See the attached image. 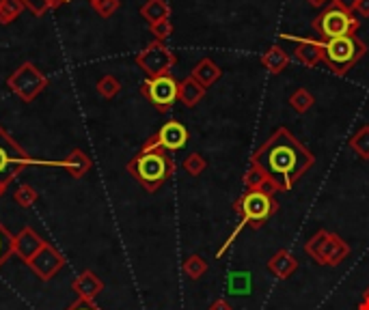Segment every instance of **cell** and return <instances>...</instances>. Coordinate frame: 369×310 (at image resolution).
Instances as JSON below:
<instances>
[{"label":"cell","instance_id":"6da1fadb","mask_svg":"<svg viewBox=\"0 0 369 310\" xmlns=\"http://www.w3.org/2000/svg\"><path fill=\"white\" fill-rule=\"evenodd\" d=\"M250 164L268 173L281 192H289L315 164V155L287 127H276L253 153Z\"/></svg>","mask_w":369,"mask_h":310},{"label":"cell","instance_id":"7a4b0ae2","mask_svg":"<svg viewBox=\"0 0 369 310\" xmlns=\"http://www.w3.org/2000/svg\"><path fill=\"white\" fill-rule=\"evenodd\" d=\"M128 173L141 183L147 192L153 194L173 177L175 162L169 155V151H165L158 145L156 134H153L141 147V151L128 162Z\"/></svg>","mask_w":369,"mask_h":310},{"label":"cell","instance_id":"3957f363","mask_svg":"<svg viewBox=\"0 0 369 310\" xmlns=\"http://www.w3.org/2000/svg\"><path fill=\"white\" fill-rule=\"evenodd\" d=\"M322 43H324V63L335 76H345L365 54V43L356 35L335 37Z\"/></svg>","mask_w":369,"mask_h":310},{"label":"cell","instance_id":"277c9868","mask_svg":"<svg viewBox=\"0 0 369 310\" xmlns=\"http://www.w3.org/2000/svg\"><path fill=\"white\" fill-rule=\"evenodd\" d=\"M234 211L240 216V224L257 231L279 211V203L274 201L272 194L257 192V189H244L242 196L234 203Z\"/></svg>","mask_w":369,"mask_h":310},{"label":"cell","instance_id":"5b68a950","mask_svg":"<svg viewBox=\"0 0 369 310\" xmlns=\"http://www.w3.org/2000/svg\"><path fill=\"white\" fill-rule=\"evenodd\" d=\"M305 252L315 261L317 265L337 268L350 256V246L337 233L322 228L305 244Z\"/></svg>","mask_w":369,"mask_h":310},{"label":"cell","instance_id":"8992f818","mask_svg":"<svg viewBox=\"0 0 369 310\" xmlns=\"http://www.w3.org/2000/svg\"><path fill=\"white\" fill-rule=\"evenodd\" d=\"M359 26H361L359 17H354V13L343 11L337 5L326 7L311 22V29L315 31L319 41H329V39L345 37V35H356Z\"/></svg>","mask_w":369,"mask_h":310},{"label":"cell","instance_id":"52a82bcc","mask_svg":"<svg viewBox=\"0 0 369 310\" xmlns=\"http://www.w3.org/2000/svg\"><path fill=\"white\" fill-rule=\"evenodd\" d=\"M7 86L22 102L33 104V100H37L39 93L48 86V78H45L33 63H22L7 78Z\"/></svg>","mask_w":369,"mask_h":310},{"label":"cell","instance_id":"ba28073f","mask_svg":"<svg viewBox=\"0 0 369 310\" xmlns=\"http://www.w3.org/2000/svg\"><path fill=\"white\" fill-rule=\"evenodd\" d=\"M175 63H177V56L169 50L163 41H156V39L136 54V65L145 71L147 78L169 76L171 69L175 67Z\"/></svg>","mask_w":369,"mask_h":310},{"label":"cell","instance_id":"9c48e42d","mask_svg":"<svg viewBox=\"0 0 369 310\" xmlns=\"http://www.w3.org/2000/svg\"><path fill=\"white\" fill-rule=\"evenodd\" d=\"M35 164L29 153L22 149L17 142L0 125V177L13 181L27 171V166Z\"/></svg>","mask_w":369,"mask_h":310},{"label":"cell","instance_id":"30bf717a","mask_svg":"<svg viewBox=\"0 0 369 310\" xmlns=\"http://www.w3.org/2000/svg\"><path fill=\"white\" fill-rule=\"evenodd\" d=\"M141 93L158 112H169L177 102V80L171 74L160 78H147L141 84Z\"/></svg>","mask_w":369,"mask_h":310},{"label":"cell","instance_id":"8fae6325","mask_svg":"<svg viewBox=\"0 0 369 310\" xmlns=\"http://www.w3.org/2000/svg\"><path fill=\"white\" fill-rule=\"evenodd\" d=\"M27 265L33 270V274H35L39 280L48 282V280H52V278L65 268V256H63L52 244H45V246L29 261Z\"/></svg>","mask_w":369,"mask_h":310},{"label":"cell","instance_id":"7c38bea8","mask_svg":"<svg viewBox=\"0 0 369 310\" xmlns=\"http://www.w3.org/2000/svg\"><path fill=\"white\" fill-rule=\"evenodd\" d=\"M281 39L294 41L296 43V50H294V59L305 65V67H317L319 63H324V43L319 39H298L292 35H281Z\"/></svg>","mask_w":369,"mask_h":310},{"label":"cell","instance_id":"4fadbf2b","mask_svg":"<svg viewBox=\"0 0 369 310\" xmlns=\"http://www.w3.org/2000/svg\"><path fill=\"white\" fill-rule=\"evenodd\" d=\"M156 140H158V145L163 147L165 151L173 153V151H179V149L186 147L188 130H186V125L179 123V121H167L163 127L156 132Z\"/></svg>","mask_w":369,"mask_h":310},{"label":"cell","instance_id":"5bb4252c","mask_svg":"<svg viewBox=\"0 0 369 310\" xmlns=\"http://www.w3.org/2000/svg\"><path fill=\"white\" fill-rule=\"evenodd\" d=\"M48 242L43 240V237H39L31 226H24L17 235H15V256L20 261H24V263H29V261L45 246Z\"/></svg>","mask_w":369,"mask_h":310},{"label":"cell","instance_id":"9a60e30c","mask_svg":"<svg viewBox=\"0 0 369 310\" xmlns=\"http://www.w3.org/2000/svg\"><path fill=\"white\" fill-rule=\"evenodd\" d=\"M72 289L78 295V300L84 302H96V297L104 291V282L100 276H96V272L84 270L82 274H78L72 280Z\"/></svg>","mask_w":369,"mask_h":310},{"label":"cell","instance_id":"2e32d148","mask_svg":"<svg viewBox=\"0 0 369 310\" xmlns=\"http://www.w3.org/2000/svg\"><path fill=\"white\" fill-rule=\"evenodd\" d=\"M244 185H246V189H257V192H266V194H276V192H281V187L274 183V179L268 175V173H264L259 166H255V164H250L248 166V171L244 173Z\"/></svg>","mask_w":369,"mask_h":310},{"label":"cell","instance_id":"e0dca14e","mask_svg":"<svg viewBox=\"0 0 369 310\" xmlns=\"http://www.w3.org/2000/svg\"><path fill=\"white\" fill-rule=\"evenodd\" d=\"M268 270H270L276 278H279V280H287V278H292L294 272L298 270V258H296L289 250L281 248V250H276V252L272 254V258L268 261Z\"/></svg>","mask_w":369,"mask_h":310},{"label":"cell","instance_id":"ac0fdd59","mask_svg":"<svg viewBox=\"0 0 369 310\" xmlns=\"http://www.w3.org/2000/svg\"><path fill=\"white\" fill-rule=\"evenodd\" d=\"M205 91L207 88H203L193 76H188V78H183L181 82H177V102L183 104L186 108H195L205 98Z\"/></svg>","mask_w":369,"mask_h":310},{"label":"cell","instance_id":"d6986e66","mask_svg":"<svg viewBox=\"0 0 369 310\" xmlns=\"http://www.w3.org/2000/svg\"><path fill=\"white\" fill-rule=\"evenodd\" d=\"M190 76L203 86V88H210L212 84H216L223 76V69L218 67V63H214L212 59H201L193 71H190Z\"/></svg>","mask_w":369,"mask_h":310},{"label":"cell","instance_id":"ffe728a7","mask_svg":"<svg viewBox=\"0 0 369 310\" xmlns=\"http://www.w3.org/2000/svg\"><path fill=\"white\" fill-rule=\"evenodd\" d=\"M59 166H63V169L72 175L74 179H82L84 175H89L93 162H91V157L82 149H74L63 162H59Z\"/></svg>","mask_w":369,"mask_h":310},{"label":"cell","instance_id":"44dd1931","mask_svg":"<svg viewBox=\"0 0 369 310\" xmlns=\"http://www.w3.org/2000/svg\"><path fill=\"white\" fill-rule=\"evenodd\" d=\"M262 65H264V69L268 71V74L276 76V74H281V71L287 69L289 54L283 50L281 45H270L268 50L264 52V56H262Z\"/></svg>","mask_w":369,"mask_h":310},{"label":"cell","instance_id":"7402d4cb","mask_svg":"<svg viewBox=\"0 0 369 310\" xmlns=\"http://www.w3.org/2000/svg\"><path fill=\"white\" fill-rule=\"evenodd\" d=\"M225 287L229 295H250L253 293V274L250 272H229Z\"/></svg>","mask_w":369,"mask_h":310},{"label":"cell","instance_id":"603a6c76","mask_svg":"<svg viewBox=\"0 0 369 310\" xmlns=\"http://www.w3.org/2000/svg\"><path fill=\"white\" fill-rule=\"evenodd\" d=\"M141 17L149 24V26H153V24L171 17V7L167 0H147L141 7Z\"/></svg>","mask_w":369,"mask_h":310},{"label":"cell","instance_id":"cb8c5ba5","mask_svg":"<svg viewBox=\"0 0 369 310\" xmlns=\"http://www.w3.org/2000/svg\"><path fill=\"white\" fill-rule=\"evenodd\" d=\"M287 104L292 106V110H294L296 114H307V112L313 108L315 100H313L311 91H307V88H303V86H301V88H296V91L289 95Z\"/></svg>","mask_w":369,"mask_h":310},{"label":"cell","instance_id":"d4e9b609","mask_svg":"<svg viewBox=\"0 0 369 310\" xmlns=\"http://www.w3.org/2000/svg\"><path fill=\"white\" fill-rule=\"evenodd\" d=\"M24 9V0H0V24L7 26V24L15 22Z\"/></svg>","mask_w":369,"mask_h":310},{"label":"cell","instance_id":"484cf974","mask_svg":"<svg viewBox=\"0 0 369 310\" xmlns=\"http://www.w3.org/2000/svg\"><path fill=\"white\" fill-rule=\"evenodd\" d=\"M348 147L361 157V160H369V125H361L356 130V134L348 140Z\"/></svg>","mask_w":369,"mask_h":310},{"label":"cell","instance_id":"4316f807","mask_svg":"<svg viewBox=\"0 0 369 310\" xmlns=\"http://www.w3.org/2000/svg\"><path fill=\"white\" fill-rule=\"evenodd\" d=\"M15 254V237L9 233V228L0 222V270L7 261Z\"/></svg>","mask_w":369,"mask_h":310},{"label":"cell","instance_id":"83f0119b","mask_svg":"<svg viewBox=\"0 0 369 310\" xmlns=\"http://www.w3.org/2000/svg\"><path fill=\"white\" fill-rule=\"evenodd\" d=\"M183 274H186L190 280H199L205 276L207 272V261L201 256V254H190L186 261H183V265H181Z\"/></svg>","mask_w":369,"mask_h":310},{"label":"cell","instance_id":"f1b7e54d","mask_svg":"<svg viewBox=\"0 0 369 310\" xmlns=\"http://www.w3.org/2000/svg\"><path fill=\"white\" fill-rule=\"evenodd\" d=\"M96 91H98L100 98H104V100H112V98H117V95L121 93V82H119L117 78H114V76L106 74V76H102V78L98 80Z\"/></svg>","mask_w":369,"mask_h":310},{"label":"cell","instance_id":"f546056e","mask_svg":"<svg viewBox=\"0 0 369 310\" xmlns=\"http://www.w3.org/2000/svg\"><path fill=\"white\" fill-rule=\"evenodd\" d=\"M37 199H39V192L33 187V185H29V183H22L15 192H13V201L22 207V209H29V207H33L35 203H37Z\"/></svg>","mask_w":369,"mask_h":310},{"label":"cell","instance_id":"4dcf8cb0","mask_svg":"<svg viewBox=\"0 0 369 310\" xmlns=\"http://www.w3.org/2000/svg\"><path fill=\"white\" fill-rule=\"evenodd\" d=\"M181 169L186 171L190 177H199L207 169V160L201 153H190V155H186V160L181 162Z\"/></svg>","mask_w":369,"mask_h":310},{"label":"cell","instance_id":"1f68e13d","mask_svg":"<svg viewBox=\"0 0 369 310\" xmlns=\"http://www.w3.org/2000/svg\"><path fill=\"white\" fill-rule=\"evenodd\" d=\"M91 7L100 17H110L119 11L121 0H91Z\"/></svg>","mask_w":369,"mask_h":310},{"label":"cell","instance_id":"d6a6232c","mask_svg":"<svg viewBox=\"0 0 369 310\" xmlns=\"http://www.w3.org/2000/svg\"><path fill=\"white\" fill-rule=\"evenodd\" d=\"M151 29V35L156 37V41H163L165 43V39H169L171 35H173V24H171V17L169 20H165V22H158V24H153V26H149Z\"/></svg>","mask_w":369,"mask_h":310},{"label":"cell","instance_id":"836d02e7","mask_svg":"<svg viewBox=\"0 0 369 310\" xmlns=\"http://www.w3.org/2000/svg\"><path fill=\"white\" fill-rule=\"evenodd\" d=\"M27 9H31L37 17L48 11V0H24Z\"/></svg>","mask_w":369,"mask_h":310},{"label":"cell","instance_id":"e575fe53","mask_svg":"<svg viewBox=\"0 0 369 310\" xmlns=\"http://www.w3.org/2000/svg\"><path fill=\"white\" fill-rule=\"evenodd\" d=\"M67 310H102L96 306V302H84V300H76L74 304H69Z\"/></svg>","mask_w":369,"mask_h":310},{"label":"cell","instance_id":"d590c367","mask_svg":"<svg viewBox=\"0 0 369 310\" xmlns=\"http://www.w3.org/2000/svg\"><path fill=\"white\" fill-rule=\"evenodd\" d=\"M331 3H333V5H337V7H341L343 11L354 13V7H356L359 0H331Z\"/></svg>","mask_w":369,"mask_h":310},{"label":"cell","instance_id":"8d00e7d4","mask_svg":"<svg viewBox=\"0 0 369 310\" xmlns=\"http://www.w3.org/2000/svg\"><path fill=\"white\" fill-rule=\"evenodd\" d=\"M354 15L369 17V0H359L356 7H354Z\"/></svg>","mask_w":369,"mask_h":310},{"label":"cell","instance_id":"74e56055","mask_svg":"<svg viewBox=\"0 0 369 310\" xmlns=\"http://www.w3.org/2000/svg\"><path fill=\"white\" fill-rule=\"evenodd\" d=\"M207 310H234V306L232 304H229L227 300H214L212 304H210V308H207Z\"/></svg>","mask_w":369,"mask_h":310},{"label":"cell","instance_id":"f35d334b","mask_svg":"<svg viewBox=\"0 0 369 310\" xmlns=\"http://www.w3.org/2000/svg\"><path fill=\"white\" fill-rule=\"evenodd\" d=\"M356 310H369V287L363 291V300H361V304L356 306Z\"/></svg>","mask_w":369,"mask_h":310},{"label":"cell","instance_id":"ab89813d","mask_svg":"<svg viewBox=\"0 0 369 310\" xmlns=\"http://www.w3.org/2000/svg\"><path fill=\"white\" fill-rule=\"evenodd\" d=\"M9 179H3V177H0V199H3L5 194H7V189H9Z\"/></svg>","mask_w":369,"mask_h":310},{"label":"cell","instance_id":"60d3db41","mask_svg":"<svg viewBox=\"0 0 369 310\" xmlns=\"http://www.w3.org/2000/svg\"><path fill=\"white\" fill-rule=\"evenodd\" d=\"M307 3H309L313 9H319V7H324L326 3H331V0H307Z\"/></svg>","mask_w":369,"mask_h":310}]
</instances>
